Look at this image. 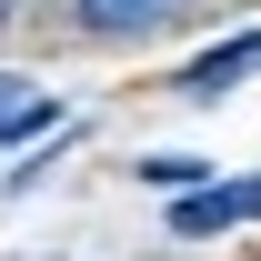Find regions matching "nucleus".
<instances>
[{"mask_svg":"<svg viewBox=\"0 0 261 261\" xmlns=\"http://www.w3.org/2000/svg\"><path fill=\"white\" fill-rule=\"evenodd\" d=\"M171 10H181V0H81V20H100V31H151Z\"/></svg>","mask_w":261,"mask_h":261,"instance_id":"7ed1b4c3","label":"nucleus"},{"mask_svg":"<svg viewBox=\"0 0 261 261\" xmlns=\"http://www.w3.org/2000/svg\"><path fill=\"white\" fill-rule=\"evenodd\" d=\"M251 70H261V31H251V40H221V50H201V61L181 70V91H191V100H221V91H241Z\"/></svg>","mask_w":261,"mask_h":261,"instance_id":"f03ea898","label":"nucleus"},{"mask_svg":"<svg viewBox=\"0 0 261 261\" xmlns=\"http://www.w3.org/2000/svg\"><path fill=\"white\" fill-rule=\"evenodd\" d=\"M50 121V100L31 91V81H0V141H20V130H40Z\"/></svg>","mask_w":261,"mask_h":261,"instance_id":"20e7f679","label":"nucleus"},{"mask_svg":"<svg viewBox=\"0 0 261 261\" xmlns=\"http://www.w3.org/2000/svg\"><path fill=\"white\" fill-rule=\"evenodd\" d=\"M231 221H261V181H231V191H181L171 201V231H231Z\"/></svg>","mask_w":261,"mask_h":261,"instance_id":"f257e3e1","label":"nucleus"}]
</instances>
